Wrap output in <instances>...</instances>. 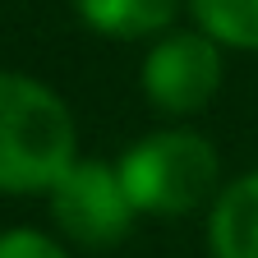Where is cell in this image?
<instances>
[{
    "label": "cell",
    "instance_id": "cell-1",
    "mask_svg": "<svg viewBox=\"0 0 258 258\" xmlns=\"http://www.w3.org/2000/svg\"><path fill=\"white\" fill-rule=\"evenodd\" d=\"M79 129L64 97L46 83L0 70V194H51L74 166Z\"/></svg>",
    "mask_w": 258,
    "mask_h": 258
},
{
    "label": "cell",
    "instance_id": "cell-2",
    "mask_svg": "<svg viewBox=\"0 0 258 258\" xmlns=\"http://www.w3.org/2000/svg\"><path fill=\"white\" fill-rule=\"evenodd\" d=\"M115 171L139 217H184L212 194H221V152L199 129L143 134L139 143H129Z\"/></svg>",
    "mask_w": 258,
    "mask_h": 258
},
{
    "label": "cell",
    "instance_id": "cell-3",
    "mask_svg": "<svg viewBox=\"0 0 258 258\" xmlns=\"http://www.w3.org/2000/svg\"><path fill=\"white\" fill-rule=\"evenodd\" d=\"M51 217L64 235L83 249H111L134 231L139 208L115 166L106 161H74L51 189Z\"/></svg>",
    "mask_w": 258,
    "mask_h": 258
},
{
    "label": "cell",
    "instance_id": "cell-4",
    "mask_svg": "<svg viewBox=\"0 0 258 258\" xmlns=\"http://www.w3.org/2000/svg\"><path fill=\"white\" fill-rule=\"evenodd\" d=\"M221 46L208 32H166L143 60V97L161 115H199L221 92Z\"/></svg>",
    "mask_w": 258,
    "mask_h": 258
},
{
    "label": "cell",
    "instance_id": "cell-5",
    "mask_svg": "<svg viewBox=\"0 0 258 258\" xmlns=\"http://www.w3.org/2000/svg\"><path fill=\"white\" fill-rule=\"evenodd\" d=\"M212 258H258V171L231 180L208 212Z\"/></svg>",
    "mask_w": 258,
    "mask_h": 258
},
{
    "label": "cell",
    "instance_id": "cell-6",
    "mask_svg": "<svg viewBox=\"0 0 258 258\" xmlns=\"http://www.w3.org/2000/svg\"><path fill=\"white\" fill-rule=\"evenodd\" d=\"M79 19L102 32V37H152V32H166L180 14V0H74Z\"/></svg>",
    "mask_w": 258,
    "mask_h": 258
},
{
    "label": "cell",
    "instance_id": "cell-7",
    "mask_svg": "<svg viewBox=\"0 0 258 258\" xmlns=\"http://www.w3.org/2000/svg\"><path fill=\"white\" fill-rule=\"evenodd\" d=\"M189 10L217 46L258 51V0H189Z\"/></svg>",
    "mask_w": 258,
    "mask_h": 258
},
{
    "label": "cell",
    "instance_id": "cell-8",
    "mask_svg": "<svg viewBox=\"0 0 258 258\" xmlns=\"http://www.w3.org/2000/svg\"><path fill=\"white\" fill-rule=\"evenodd\" d=\"M0 258H70V253L42 231H5L0 235Z\"/></svg>",
    "mask_w": 258,
    "mask_h": 258
}]
</instances>
